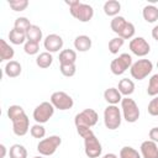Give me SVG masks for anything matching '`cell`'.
<instances>
[{
	"mask_svg": "<svg viewBox=\"0 0 158 158\" xmlns=\"http://www.w3.org/2000/svg\"><path fill=\"white\" fill-rule=\"evenodd\" d=\"M153 69V63L149 59H138L137 62L132 63L130 68V73L133 79L143 80Z\"/></svg>",
	"mask_w": 158,
	"mask_h": 158,
	"instance_id": "cell-4",
	"label": "cell"
},
{
	"mask_svg": "<svg viewBox=\"0 0 158 158\" xmlns=\"http://www.w3.org/2000/svg\"><path fill=\"white\" fill-rule=\"evenodd\" d=\"M122 121L121 111L116 105H107L104 110V123L107 130H116L120 127Z\"/></svg>",
	"mask_w": 158,
	"mask_h": 158,
	"instance_id": "cell-2",
	"label": "cell"
},
{
	"mask_svg": "<svg viewBox=\"0 0 158 158\" xmlns=\"http://www.w3.org/2000/svg\"><path fill=\"white\" fill-rule=\"evenodd\" d=\"M54 114V106L51 104V101H43L40 105H37L33 110V120L36 121V123H46L49 121V118L53 116Z\"/></svg>",
	"mask_w": 158,
	"mask_h": 158,
	"instance_id": "cell-5",
	"label": "cell"
},
{
	"mask_svg": "<svg viewBox=\"0 0 158 158\" xmlns=\"http://www.w3.org/2000/svg\"><path fill=\"white\" fill-rule=\"evenodd\" d=\"M59 70H60V73H62L64 77H67V78H70V77H73V75L75 74V72H77V67H75V63L60 64V67H59Z\"/></svg>",
	"mask_w": 158,
	"mask_h": 158,
	"instance_id": "cell-34",
	"label": "cell"
},
{
	"mask_svg": "<svg viewBox=\"0 0 158 158\" xmlns=\"http://www.w3.org/2000/svg\"><path fill=\"white\" fill-rule=\"evenodd\" d=\"M33 158H43V157H41V156H37V157H33Z\"/></svg>",
	"mask_w": 158,
	"mask_h": 158,
	"instance_id": "cell-43",
	"label": "cell"
},
{
	"mask_svg": "<svg viewBox=\"0 0 158 158\" xmlns=\"http://www.w3.org/2000/svg\"><path fill=\"white\" fill-rule=\"evenodd\" d=\"M10 158H27V149L20 143H15L9 149Z\"/></svg>",
	"mask_w": 158,
	"mask_h": 158,
	"instance_id": "cell-25",
	"label": "cell"
},
{
	"mask_svg": "<svg viewBox=\"0 0 158 158\" xmlns=\"http://www.w3.org/2000/svg\"><path fill=\"white\" fill-rule=\"evenodd\" d=\"M30 133L33 138H43L46 136V128L41 123H36L30 128Z\"/></svg>",
	"mask_w": 158,
	"mask_h": 158,
	"instance_id": "cell-35",
	"label": "cell"
},
{
	"mask_svg": "<svg viewBox=\"0 0 158 158\" xmlns=\"http://www.w3.org/2000/svg\"><path fill=\"white\" fill-rule=\"evenodd\" d=\"M26 37H27V41H33V42H38V43H40V41H41L42 37H43L42 30H41L38 26L32 25V26L27 30Z\"/></svg>",
	"mask_w": 158,
	"mask_h": 158,
	"instance_id": "cell-27",
	"label": "cell"
},
{
	"mask_svg": "<svg viewBox=\"0 0 158 158\" xmlns=\"http://www.w3.org/2000/svg\"><path fill=\"white\" fill-rule=\"evenodd\" d=\"M120 158H142V156L133 147L125 146L120 151Z\"/></svg>",
	"mask_w": 158,
	"mask_h": 158,
	"instance_id": "cell-29",
	"label": "cell"
},
{
	"mask_svg": "<svg viewBox=\"0 0 158 158\" xmlns=\"http://www.w3.org/2000/svg\"><path fill=\"white\" fill-rule=\"evenodd\" d=\"M23 51H25L26 54L35 56L40 52V43L33 42V41H26V43L23 44Z\"/></svg>",
	"mask_w": 158,
	"mask_h": 158,
	"instance_id": "cell-33",
	"label": "cell"
},
{
	"mask_svg": "<svg viewBox=\"0 0 158 158\" xmlns=\"http://www.w3.org/2000/svg\"><path fill=\"white\" fill-rule=\"evenodd\" d=\"M152 37H153V40H156L158 42V25L152 28Z\"/></svg>",
	"mask_w": 158,
	"mask_h": 158,
	"instance_id": "cell-39",
	"label": "cell"
},
{
	"mask_svg": "<svg viewBox=\"0 0 158 158\" xmlns=\"http://www.w3.org/2000/svg\"><path fill=\"white\" fill-rule=\"evenodd\" d=\"M69 12L74 19L79 20L80 22H89L94 16L93 6L84 2H79L75 6L69 7Z\"/></svg>",
	"mask_w": 158,
	"mask_h": 158,
	"instance_id": "cell-8",
	"label": "cell"
},
{
	"mask_svg": "<svg viewBox=\"0 0 158 158\" xmlns=\"http://www.w3.org/2000/svg\"><path fill=\"white\" fill-rule=\"evenodd\" d=\"M51 104L54 106V109H58L60 111H65V110H69L73 107L74 105V101L72 99L70 95H68L67 93L64 91H54L52 95H51V99H49Z\"/></svg>",
	"mask_w": 158,
	"mask_h": 158,
	"instance_id": "cell-9",
	"label": "cell"
},
{
	"mask_svg": "<svg viewBox=\"0 0 158 158\" xmlns=\"http://www.w3.org/2000/svg\"><path fill=\"white\" fill-rule=\"evenodd\" d=\"M4 72H5V75L9 77V78H16L21 74L22 72V67L21 64L17 62V60H10L6 63L5 68H4Z\"/></svg>",
	"mask_w": 158,
	"mask_h": 158,
	"instance_id": "cell-19",
	"label": "cell"
},
{
	"mask_svg": "<svg viewBox=\"0 0 158 158\" xmlns=\"http://www.w3.org/2000/svg\"><path fill=\"white\" fill-rule=\"evenodd\" d=\"M9 5L14 11H23L28 6V1L27 0H14V1H9Z\"/></svg>",
	"mask_w": 158,
	"mask_h": 158,
	"instance_id": "cell-36",
	"label": "cell"
},
{
	"mask_svg": "<svg viewBox=\"0 0 158 158\" xmlns=\"http://www.w3.org/2000/svg\"><path fill=\"white\" fill-rule=\"evenodd\" d=\"M147 110H148V114H149L151 116H158V95L154 96V98L149 101Z\"/></svg>",
	"mask_w": 158,
	"mask_h": 158,
	"instance_id": "cell-37",
	"label": "cell"
},
{
	"mask_svg": "<svg viewBox=\"0 0 158 158\" xmlns=\"http://www.w3.org/2000/svg\"><path fill=\"white\" fill-rule=\"evenodd\" d=\"M11 122H12V131L19 137L25 136L28 132V130H30V120H28L26 114L20 116L19 118L11 121Z\"/></svg>",
	"mask_w": 158,
	"mask_h": 158,
	"instance_id": "cell-14",
	"label": "cell"
},
{
	"mask_svg": "<svg viewBox=\"0 0 158 158\" xmlns=\"http://www.w3.org/2000/svg\"><path fill=\"white\" fill-rule=\"evenodd\" d=\"M121 109H122V116L127 122L133 123L139 118V109L133 99H131L128 96L122 98Z\"/></svg>",
	"mask_w": 158,
	"mask_h": 158,
	"instance_id": "cell-3",
	"label": "cell"
},
{
	"mask_svg": "<svg viewBox=\"0 0 158 158\" xmlns=\"http://www.w3.org/2000/svg\"><path fill=\"white\" fill-rule=\"evenodd\" d=\"M98 120H99V115L94 109H85L75 115L74 123H75V127L85 126L91 128L98 123Z\"/></svg>",
	"mask_w": 158,
	"mask_h": 158,
	"instance_id": "cell-7",
	"label": "cell"
},
{
	"mask_svg": "<svg viewBox=\"0 0 158 158\" xmlns=\"http://www.w3.org/2000/svg\"><path fill=\"white\" fill-rule=\"evenodd\" d=\"M157 68H158V62H157Z\"/></svg>",
	"mask_w": 158,
	"mask_h": 158,
	"instance_id": "cell-44",
	"label": "cell"
},
{
	"mask_svg": "<svg viewBox=\"0 0 158 158\" xmlns=\"http://www.w3.org/2000/svg\"><path fill=\"white\" fill-rule=\"evenodd\" d=\"M84 152H85L86 157H89V158H99L100 157V154L102 152V147H101V143L99 142L98 137L94 135V132L84 138Z\"/></svg>",
	"mask_w": 158,
	"mask_h": 158,
	"instance_id": "cell-11",
	"label": "cell"
},
{
	"mask_svg": "<svg viewBox=\"0 0 158 158\" xmlns=\"http://www.w3.org/2000/svg\"><path fill=\"white\" fill-rule=\"evenodd\" d=\"M25 114H26L25 110H23L22 106H20V105H11V106H9V109H7V117L10 118V121L16 120V118H19L20 116H22V115H25Z\"/></svg>",
	"mask_w": 158,
	"mask_h": 158,
	"instance_id": "cell-28",
	"label": "cell"
},
{
	"mask_svg": "<svg viewBox=\"0 0 158 158\" xmlns=\"http://www.w3.org/2000/svg\"><path fill=\"white\" fill-rule=\"evenodd\" d=\"M59 63L60 64H68V63H75L77 60V52L73 49H63L59 53Z\"/></svg>",
	"mask_w": 158,
	"mask_h": 158,
	"instance_id": "cell-26",
	"label": "cell"
},
{
	"mask_svg": "<svg viewBox=\"0 0 158 158\" xmlns=\"http://www.w3.org/2000/svg\"><path fill=\"white\" fill-rule=\"evenodd\" d=\"M15 56V51L14 48L5 41V40H0V60L1 62H10Z\"/></svg>",
	"mask_w": 158,
	"mask_h": 158,
	"instance_id": "cell-18",
	"label": "cell"
},
{
	"mask_svg": "<svg viewBox=\"0 0 158 158\" xmlns=\"http://www.w3.org/2000/svg\"><path fill=\"white\" fill-rule=\"evenodd\" d=\"M111 30L121 38L123 40H130L135 36L136 28L132 22H128L123 16H116L111 20L110 22Z\"/></svg>",
	"mask_w": 158,
	"mask_h": 158,
	"instance_id": "cell-1",
	"label": "cell"
},
{
	"mask_svg": "<svg viewBox=\"0 0 158 158\" xmlns=\"http://www.w3.org/2000/svg\"><path fill=\"white\" fill-rule=\"evenodd\" d=\"M102 158H118V157H117L115 153H106Z\"/></svg>",
	"mask_w": 158,
	"mask_h": 158,
	"instance_id": "cell-42",
	"label": "cell"
},
{
	"mask_svg": "<svg viewBox=\"0 0 158 158\" xmlns=\"http://www.w3.org/2000/svg\"><path fill=\"white\" fill-rule=\"evenodd\" d=\"M132 65V57L128 53H122L117 58L112 59L110 63V69L112 74L115 75H121L123 74L128 68Z\"/></svg>",
	"mask_w": 158,
	"mask_h": 158,
	"instance_id": "cell-10",
	"label": "cell"
},
{
	"mask_svg": "<svg viewBox=\"0 0 158 158\" xmlns=\"http://www.w3.org/2000/svg\"><path fill=\"white\" fill-rule=\"evenodd\" d=\"M148 136H149V139H151V141L158 143V127H153V128H151Z\"/></svg>",
	"mask_w": 158,
	"mask_h": 158,
	"instance_id": "cell-38",
	"label": "cell"
},
{
	"mask_svg": "<svg viewBox=\"0 0 158 158\" xmlns=\"http://www.w3.org/2000/svg\"><path fill=\"white\" fill-rule=\"evenodd\" d=\"M118 91L121 93V95L123 96H130L131 94H133L135 91V83L128 79V78H123L118 81V86H117Z\"/></svg>",
	"mask_w": 158,
	"mask_h": 158,
	"instance_id": "cell-22",
	"label": "cell"
},
{
	"mask_svg": "<svg viewBox=\"0 0 158 158\" xmlns=\"http://www.w3.org/2000/svg\"><path fill=\"white\" fill-rule=\"evenodd\" d=\"M31 22L27 17H17L14 22V28L19 30V31H22V32H27V30L31 27Z\"/></svg>",
	"mask_w": 158,
	"mask_h": 158,
	"instance_id": "cell-32",
	"label": "cell"
},
{
	"mask_svg": "<svg viewBox=\"0 0 158 158\" xmlns=\"http://www.w3.org/2000/svg\"><path fill=\"white\" fill-rule=\"evenodd\" d=\"M52 62H53V57H52V53H49V52H42L36 58V64L41 69L49 68Z\"/></svg>",
	"mask_w": 158,
	"mask_h": 158,
	"instance_id": "cell-23",
	"label": "cell"
},
{
	"mask_svg": "<svg viewBox=\"0 0 158 158\" xmlns=\"http://www.w3.org/2000/svg\"><path fill=\"white\" fill-rule=\"evenodd\" d=\"M104 99L109 105H117L122 100V95L117 88H109L104 91Z\"/></svg>",
	"mask_w": 158,
	"mask_h": 158,
	"instance_id": "cell-16",
	"label": "cell"
},
{
	"mask_svg": "<svg viewBox=\"0 0 158 158\" xmlns=\"http://www.w3.org/2000/svg\"><path fill=\"white\" fill-rule=\"evenodd\" d=\"M123 43H125V40L123 38H121V37H114L112 40H110V42H109V52L110 53H112V54H116V53H118V51L121 49V47L123 46Z\"/></svg>",
	"mask_w": 158,
	"mask_h": 158,
	"instance_id": "cell-30",
	"label": "cell"
},
{
	"mask_svg": "<svg viewBox=\"0 0 158 158\" xmlns=\"http://www.w3.org/2000/svg\"><path fill=\"white\" fill-rule=\"evenodd\" d=\"M0 149H1V158H4L6 154V147L4 144H0Z\"/></svg>",
	"mask_w": 158,
	"mask_h": 158,
	"instance_id": "cell-41",
	"label": "cell"
},
{
	"mask_svg": "<svg viewBox=\"0 0 158 158\" xmlns=\"http://www.w3.org/2000/svg\"><path fill=\"white\" fill-rule=\"evenodd\" d=\"M147 94L149 96H157L158 95V74H153L148 81L147 86Z\"/></svg>",
	"mask_w": 158,
	"mask_h": 158,
	"instance_id": "cell-31",
	"label": "cell"
},
{
	"mask_svg": "<svg viewBox=\"0 0 158 158\" xmlns=\"http://www.w3.org/2000/svg\"><path fill=\"white\" fill-rule=\"evenodd\" d=\"M139 148L142 158H158V144L156 142L147 139L142 142Z\"/></svg>",
	"mask_w": 158,
	"mask_h": 158,
	"instance_id": "cell-15",
	"label": "cell"
},
{
	"mask_svg": "<svg viewBox=\"0 0 158 158\" xmlns=\"http://www.w3.org/2000/svg\"><path fill=\"white\" fill-rule=\"evenodd\" d=\"M142 16L148 23H153L158 20V7L154 5H146L142 10Z\"/></svg>",
	"mask_w": 158,
	"mask_h": 158,
	"instance_id": "cell-20",
	"label": "cell"
},
{
	"mask_svg": "<svg viewBox=\"0 0 158 158\" xmlns=\"http://www.w3.org/2000/svg\"><path fill=\"white\" fill-rule=\"evenodd\" d=\"M43 46H44V48H46V52L56 53V52H58L59 49H62V47H63V38H62L59 35L51 33V35H48V36L44 38Z\"/></svg>",
	"mask_w": 158,
	"mask_h": 158,
	"instance_id": "cell-13",
	"label": "cell"
},
{
	"mask_svg": "<svg viewBox=\"0 0 158 158\" xmlns=\"http://www.w3.org/2000/svg\"><path fill=\"white\" fill-rule=\"evenodd\" d=\"M130 49L137 57H144L151 52V46L143 37H133L130 41Z\"/></svg>",
	"mask_w": 158,
	"mask_h": 158,
	"instance_id": "cell-12",
	"label": "cell"
},
{
	"mask_svg": "<svg viewBox=\"0 0 158 158\" xmlns=\"http://www.w3.org/2000/svg\"><path fill=\"white\" fill-rule=\"evenodd\" d=\"M9 40H10V42L12 44H22V43H26L27 37H26L25 32L19 31L16 28H12L9 32Z\"/></svg>",
	"mask_w": 158,
	"mask_h": 158,
	"instance_id": "cell-24",
	"label": "cell"
},
{
	"mask_svg": "<svg viewBox=\"0 0 158 158\" xmlns=\"http://www.w3.org/2000/svg\"><path fill=\"white\" fill-rule=\"evenodd\" d=\"M60 143H62L60 136L53 135V136L41 139L37 144V151L42 156H52L57 151V148L60 146Z\"/></svg>",
	"mask_w": 158,
	"mask_h": 158,
	"instance_id": "cell-6",
	"label": "cell"
},
{
	"mask_svg": "<svg viewBox=\"0 0 158 158\" xmlns=\"http://www.w3.org/2000/svg\"><path fill=\"white\" fill-rule=\"evenodd\" d=\"M79 2H80V1H78V0H74V1H70V0L68 1V0H65V4H67L69 7H73V6H75L77 4H79Z\"/></svg>",
	"mask_w": 158,
	"mask_h": 158,
	"instance_id": "cell-40",
	"label": "cell"
},
{
	"mask_svg": "<svg viewBox=\"0 0 158 158\" xmlns=\"http://www.w3.org/2000/svg\"><path fill=\"white\" fill-rule=\"evenodd\" d=\"M91 38L86 35H80L78 37H75L74 40V48L79 52H86L91 48Z\"/></svg>",
	"mask_w": 158,
	"mask_h": 158,
	"instance_id": "cell-17",
	"label": "cell"
},
{
	"mask_svg": "<svg viewBox=\"0 0 158 158\" xmlns=\"http://www.w3.org/2000/svg\"><path fill=\"white\" fill-rule=\"evenodd\" d=\"M120 11H121V4L117 0H109L104 4V12L107 16L116 17L118 16Z\"/></svg>",
	"mask_w": 158,
	"mask_h": 158,
	"instance_id": "cell-21",
	"label": "cell"
}]
</instances>
